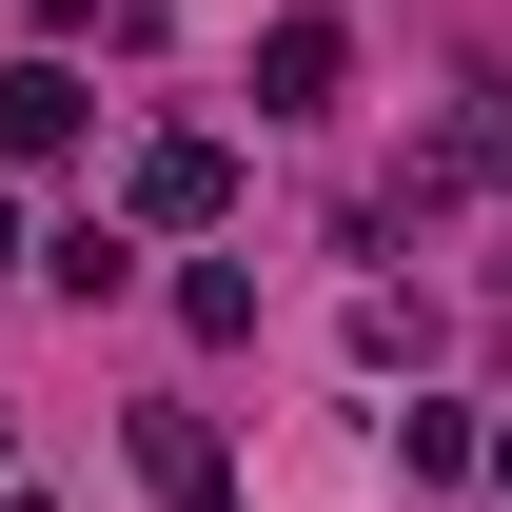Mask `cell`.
Returning <instances> with one entry per match:
<instances>
[{
    "instance_id": "cell-1",
    "label": "cell",
    "mask_w": 512,
    "mask_h": 512,
    "mask_svg": "<svg viewBox=\"0 0 512 512\" xmlns=\"http://www.w3.org/2000/svg\"><path fill=\"white\" fill-rule=\"evenodd\" d=\"M217 217H237V158L217 138H138L119 158V237H217Z\"/></svg>"
},
{
    "instance_id": "cell-2",
    "label": "cell",
    "mask_w": 512,
    "mask_h": 512,
    "mask_svg": "<svg viewBox=\"0 0 512 512\" xmlns=\"http://www.w3.org/2000/svg\"><path fill=\"white\" fill-rule=\"evenodd\" d=\"M335 79H355V20H316V0H296V20L256 40V119H335Z\"/></svg>"
},
{
    "instance_id": "cell-3",
    "label": "cell",
    "mask_w": 512,
    "mask_h": 512,
    "mask_svg": "<svg viewBox=\"0 0 512 512\" xmlns=\"http://www.w3.org/2000/svg\"><path fill=\"white\" fill-rule=\"evenodd\" d=\"M79 138H99L79 60H0V178H20V158H79Z\"/></svg>"
},
{
    "instance_id": "cell-4",
    "label": "cell",
    "mask_w": 512,
    "mask_h": 512,
    "mask_svg": "<svg viewBox=\"0 0 512 512\" xmlns=\"http://www.w3.org/2000/svg\"><path fill=\"white\" fill-rule=\"evenodd\" d=\"M119 453H138V493H158V512H237V473H217V414H119Z\"/></svg>"
},
{
    "instance_id": "cell-5",
    "label": "cell",
    "mask_w": 512,
    "mask_h": 512,
    "mask_svg": "<svg viewBox=\"0 0 512 512\" xmlns=\"http://www.w3.org/2000/svg\"><path fill=\"white\" fill-rule=\"evenodd\" d=\"M473 453H493V414H473V394H414V414H394V473H414V493H453Z\"/></svg>"
},
{
    "instance_id": "cell-6",
    "label": "cell",
    "mask_w": 512,
    "mask_h": 512,
    "mask_svg": "<svg viewBox=\"0 0 512 512\" xmlns=\"http://www.w3.org/2000/svg\"><path fill=\"white\" fill-rule=\"evenodd\" d=\"M40 296H79V316L138 296V237H119V217H60V237H40Z\"/></svg>"
},
{
    "instance_id": "cell-7",
    "label": "cell",
    "mask_w": 512,
    "mask_h": 512,
    "mask_svg": "<svg viewBox=\"0 0 512 512\" xmlns=\"http://www.w3.org/2000/svg\"><path fill=\"white\" fill-rule=\"evenodd\" d=\"M178 335H197V355H237V335H256V276H237V256H178Z\"/></svg>"
},
{
    "instance_id": "cell-8",
    "label": "cell",
    "mask_w": 512,
    "mask_h": 512,
    "mask_svg": "<svg viewBox=\"0 0 512 512\" xmlns=\"http://www.w3.org/2000/svg\"><path fill=\"white\" fill-rule=\"evenodd\" d=\"M20 20H40V60H60V40H79V20H99V0H20Z\"/></svg>"
},
{
    "instance_id": "cell-9",
    "label": "cell",
    "mask_w": 512,
    "mask_h": 512,
    "mask_svg": "<svg viewBox=\"0 0 512 512\" xmlns=\"http://www.w3.org/2000/svg\"><path fill=\"white\" fill-rule=\"evenodd\" d=\"M473 178H493V197H512V119H493V138H473Z\"/></svg>"
},
{
    "instance_id": "cell-10",
    "label": "cell",
    "mask_w": 512,
    "mask_h": 512,
    "mask_svg": "<svg viewBox=\"0 0 512 512\" xmlns=\"http://www.w3.org/2000/svg\"><path fill=\"white\" fill-rule=\"evenodd\" d=\"M473 473H493V493H512V414H493V453H473Z\"/></svg>"
},
{
    "instance_id": "cell-11",
    "label": "cell",
    "mask_w": 512,
    "mask_h": 512,
    "mask_svg": "<svg viewBox=\"0 0 512 512\" xmlns=\"http://www.w3.org/2000/svg\"><path fill=\"white\" fill-rule=\"evenodd\" d=\"M0 256H20V178H0Z\"/></svg>"
},
{
    "instance_id": "cell-12",
    "label": "cell",
    "mask_w": 512,
    "mask_h": 512,
    "mask_svg": "<svg viewBox=\"0 0 512 512\" xmlns=\"http://www.w3.org/2000/svg\"><path fill=\"white\" fill-rule=\"evenodd\" d=\"M0 512H60V493H0Z\"/></svg>"
},
{
    "instance_id": "cell-13",
    "label": "cell",
    "mask_w": 512,
    "mask_h": 512,
    "mask_svg": "<svg viewBox=\"0 0 512 512\" xmlns=\"http://www.w3.org/2000/svg\"><path fill=\"white\" fill-rule=\"evenodd\" d=\"M0 453H20V434H0Z\"/></svg>"
}]
</instances>
